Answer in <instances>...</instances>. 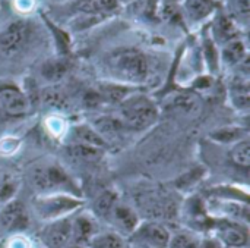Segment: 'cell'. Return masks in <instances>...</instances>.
<instances>
[{"label":"cell","mask_w":250,"mask_h":248,"mask_svg":"<svg viewBox=\"0 0 250 248\" xmlns=\"http://www.w3.org/2000/svg\"><path fill=\"white\" fill-rule=\"evenodd\" d=\"M103 65L113 82L127 87L146 82L151 72L146 54L136 47H119L111 50L105 54Z\"/></svg>","instance_id":"1"},{"label":"cell","mask_w":250,"mask_h":248,"mask_svg":"<svg viewBox=\"0 0 250 248\" xmlns=\"http://www.w3.org/2000/svg\"><path fill=\"white\" fill-rule=\"evenodd\" d=\"M37 40V28L31 21L19 19L0 29V63L21 62Z\"/></svg>","instance_id":"2"},{"label":"cell","mask_w":250,"mask_h":248,"mask_svg":"<svg viewBox=\"0 0 250 248\" xmlns=\"http://www.w3.org/2000/svg\"><path fill=\"white\" fill-rule=\"evenodd\" d=\"M29 181L37 194L66 193L81 197V190L70 175L56 162L38 163L29 172Z\"/></svg>","instance_id":"3"},{"label":"cell","mask_w":250,"mask_h":248,"mask_svg":"<svg viewBox=\"0 0 250 248\" xmlns=\"http://www.w3.org/2000/svg\"><path fill=\"white\" fill-rule=\"evenodd\" d=\"M83 206L82 197L54 193V194H37L31 203V210L34 216L41 222H53L75 215Z\"/></svg>","instance_id":"4"},{"label":"cell","mask_w":250,"mask_h":248,"mask_svg":"<svg viewBox=\"0 0 250 248\" xmlns=\"http://www.w3.org/2000/svg\"><path fill=\"white\" fill-rule=\"evenodd\" d=\"M160 112L154 100L145 94H130L119 104V119L126 129L144 131L158 121Z\"/></svg>","instance_id":"5"},{"label":"cell","mask_w":250,"mask_h":248,"mask_svg":"<svg viewBox=\"0 0 250 248\" xmlns=\"http://www.w3.org/2000/svg\"><path fill=\"white\" fill-rule=\"evenodd\" d=\"M212 219V218H211ZM211 237L226 248H249V225L227 219H212L209 229Z\"/></svg>","instance_id":"6"},{"label":"cell","mask_w":250,"mask_h":248,"mask_svg":"<svg viewBox=\"0 0 250 248\" xmlns=\"http://www.w3.org/2000/svg\"><path fill=\"white\" fill-rule=\"evenodd\" d=\"M171 231L158 221H141L127 237L129 246L144 248H167Z\"/></svg>","instance_id":"7"},{"label":"cell","mask_w":250,"mask_h":248,"mask_svg":"<svg viewBox=\"0 0 250 248\" xmlns=\"http://www.w3.org/2000/svg\"><path fill=\"white\" fill-rule=\"evenodd\" d=\"M29 212L21 200L12 198L0 207V229L7 235L25 234L29 226Z\"/></svg>","instance_id":"8"},{"label":"cell","mask_w":250,"mask_h":248,"mask_svg":"<svg viewBox=\"0 0 250 248\" xmlns=\"http://www.w3.org/2000/svg\"><path fill=\"white\" fill-rule=\"evenodd\" d=\"M31 110L28 94L15 84L0 85V113L6 118H23Z\"/></svg>","instance_id":"9"},{"label":"cell","mask_w":250,"mask_h":248,"mask_svg":"<svg viewBox=\"0 0 250 248\" xmlns=\"http://www.w3.org/2000/svg\"><path fill=\"white\" fill-rule=\"evenodd\" d=\"M72 216L41 223L38 240L42 248H64L72 243Z\"/></svg>","instance_id":"10"},{"label":"cell","mask_w":250,"mask_h":248,"mask_svg":"<svg viewBox=\"0 0 250 248\" xmlns=\"http://www.w3.org/2000/svg\"><path fill=\"white\" fill-rule=\"evenodd\" d=\"M105 222L108 225H111L113 231H116L120 235L127 238L135 231V228L139 225L141 219H139L138 213L130 206L123 204V203L119 201L113 207V210H111V213H110V216H108V219Z\"/></svg>","instance_id":"11"},{"label":"cell","mask_w":250,"mask_h":248,"mask_svg":"<svg viewBox=\"0 0 250 248\" xmlns=\"http://www.w3.org/2000/svg\"><path fill=\"white\" fill-rule=\"evenodd\" d=\"M98 231L100 221L91 212H76L72 216V243L85 247Z\"/></svg>","instance_id":"12"},{"label":"cell","mask_w":250,"mask_h":248,"mask_svg":"<svg viewBox=\"0 0 250 248\" xmlns=\"http://www.w3.org/2000/svg\"><path fill=\"white\" fill-rule=\"evenodd\" d=\"M240 28L237 24L227 15V13H218L212 24V41L217 44H227L233 40L240 38Z\"/></svg>","instance_id":"13"},{"label":"cell","mask_w":250,"mask_h":248,"mask_svg":"<svg viewBox=\"0 0 250 248\" xmlns=\"http://www.w3.org/2000/svg\"><path fill=\"white\" fill-rule=\"evenodd\" d=\"M69 138L70 144H82L89 146L95 149L105 150L107 143L103 140V137L92 128L91 124H78L69 129Z\"/></svg>","instance_id":"14"},{"label":"cell","mask_w":250,"mask_h":248,"mask_svg":"<svg viewBox=\"0 0 250 248\" xmlns=\"http://www.w3.org/2000/svg\"><path fill=\"white\" fill-rule=\"evenodd\" d=\"M70 72V62L64 56L44 60L40 66V75L50 84L60 82Z\"/></svg>","instance_id":"15"},{"label":"cell","mask_w":250,"mask_h":248,"mask_svg":"<svg viewBox=\"0 0 250 248\" xmlns=\"http://www.w3.org/2000/svg\"><path fill=\"white\" fill-rule=\"evenodd\" d=\"M230 101L240 112L249 110L250 88L248 75L239 74V78H236L231 82V85H230Z\"/></svg>","instance_id":"16"},{"label":"cell","mask_w":250,"mask_h":248,"mask_svg":"<svg viewBox=\"0 0 250 248\" xmlns=\"http://www.w3.org/2000/svg\"><path fill=\"white\" fill-rule=\"evenodd\" d=\"M248 59V49L246 44L243 43L242 38L233 40L224 46H221V51H220V60L229 66V68H236L239 66L242 62H245Z\"/></svg>","instance_id":"17"},{"label":"cell","mask_w":250,"mask_h":248,"mask_svg":"<svg viewBox=\"0 0 250 248\" xmlns=\"http://www.w3.org/2000/svg\"><path fill=\"white\" fill-rule=\"evenodd\" d=\"M119 203V194L114 190H104L101 191L97 198L92 203V209L91 213L101 222V221H107L113 207Z\"/></svg>","instance_id":"18"},{"label":"cell","mask_w":250,"mask_h":248,"mask_svg":"<svg viewBox=\"0 0 250 248\" xmlns=\"http://www.w3.org/2000/svg\"><path fill=\"white\" fill-rule=\"evenodd\" d=\"M85 248H129V243L126 237L120 235L113 229H108V231H98L88 241Z\"/></svg>","instance_id":"19"},{"label":"cell","mask_w":250,"mask_h":248,"mask_svg":"<svg viewBox=\"0 0 250 248\" xmlns=\"http://www.w3.org/2000/svg\"><path fill=\"white\" fill-rule=\"evenodd\" d=\"M215 0H185L183 7L190 22H201L215 12Z\"/></svg>","instance_id":"20"},{"label":"cell","mask_w":250,"mask_h":248,"mask_svg":"<svg viewBox=\"0 0 250 248\" xmlns=\"http://www.w3.org/2000/svg\"><path fill=\"white\" fill-rule=\"evenodd\" d=\"M92 128L103 137V140L107 143L108 138H114L120 135L123 131H126L125 125L117 116H100L97 121H94Z\"/></svg>","instance_id":"21"},{"label":"cell","mask_w":250,"mask_h":248,"mask_svg":"<svg viewBox=\"0 0 250 248\" xmlns=\"http://www.w3.org/2000/svg\"><path fill=\"white\" fill-rule=\"evenodd\" d=\"M227 15L240 29H246L250 21V0H226Z\"/></svg>","instance_id":"22"},{"label":"cell","mask_w":250,"mask_h":248,"mask_svg":"<svg viewBox=\"0 0 250 248\" xmlns=\"http://www.w3.org/2000/svg\"><path fill=\"white\" fill-rule=\"evenodd\" d=\"M202 237L190 228L171 232L167 248H199Z\"/></svg>","instance_id":"23"},{"label":"cell","mask_w":250,"mask_h":248,"mask_svg":"<svg viewBox=\"0 0 250 248\" xmlns=\"http://www.w3.org/2000/svg\"><path fill=\"white\" fill-rule=\"evenodd\" d=\"M40 101L48 107V109H56V110H63L67 107V97L66 94H63L60 90H57L56 87H48L44 88L40 94H38Z\"/></svg>","instance_id":"24"},{"label":"cell","mask_w":250,"mask_h":248,"mask_svg":"<svg viewBox=\"0 0 250 248\" xmlns=\"http://www.w3.org/2000/svg\"><path fill=\"white\" fill-rule=\"evenodd\" d=\"M230 160L242 168V169H249L250 166V141L249 138H243L237 143L233 144V149L230 151Z\"/></svg>","instance_id":"25"},{"label":"cell","mask_w":250,"mask_h":248,"mask_svg":"<svg viewBox=\"0 0 250 248\" xmlns=\"http://www.w3.org/2000/svg\"><path fill=\"white\" fill-rule=\"evenodd\" d=\"M67 150L73 159H78L82 162H97L103 157V153H104V150L101 149L82 146V144H70Z\"/></svg>","instance_id":"26"},{"label":"cell","mask_w":250,"mask_h":248,"mask_svg":"<svg viewBox=\"0 0 250 248\" xmlns=\"http://www.w3.org/2000/svg\"><path fill=\"white\" fill-rule=\"evenodd\" d=\"M211 137L214 138V141L221 143V144H234V143L246 138V132L240 126H224V128H220L218 131L212 132Z\"/></svg>","instance_id":"27"},{"label":"cell","mask_w":250,"mask_h":248,"mask_svg":"<svg viewBox=\"0 0 250 248\" xmlns=\"http://www.w3.org/2000/svg\"><path fill=\"white\" fill-rule=\"evenodd\" d=\"M173 107H176L182 112H193L198 107V100H196L195 94L179 93L173 99Z\"/></svg>","instance_id":"28"},{"label":"cell","mask_w":250,"mask_h":248,"mask_svg":"<svg viewBox=\"0 0 250 248\" xmlns=\"http://www.w3.org/2000/svg\"><path fill=\"white\" fill-rule=\"evenodd\" d=\"M92 4L97 15H107L120 7V0H92Z\"/></svg>","instance_id":"29"},{"label":"cell","mask_w":250,"mask_h":248,"mask_svg":"<svg viewBox=\"0 0 250 248\" xmlns=\"http://www.w3.org/2000/svg\"><path fill=\"white\" fill-rule=\"evenodd\" d=\"M4 248H32V243L28 237H25V234H15L9 235Z\"/></svg>","instance_id":"30"},{"label":"cell","mask_w":250,"mask_h":248,"mask_svg":"<svg viewBox=\"0 0 250 248\" xmlns=\"http://www.w3.org/2000/svg\"><path fill=\"white\" fill-rule=\"evenodd\" d=\"M199 248H226L223 247L215 238H212L211 235L209 237H202V241H201V246Z\"/></svg>","instance_id":"31"},{"label":"cell","mask_w":250,"mask_h":248,"mask_svg":"<svg viewBox=\"0 0 250 248\" xmlns=\"http://www.w3.org/2000/svg\"><path fill=\"white\" fill-rule=\"evenodd\" d=\"M64 248H85L83 246H79V244H75V243H70L69 246H66Z\"/></svg>","instance_id":"32"},{"label":"cell","mask_w":250,"mask_h":248,"mask_svg":"<svg viewBox=\"0 0 250 248\" xmlns=\"http://www.w3.org/2000/svg\"><path fill=\"white\" fill-rule=\"evenodd\" d=\"M129 248H144V247H135V246H129Z\"/></svg>","instance_id":"33"}]
</instances>
